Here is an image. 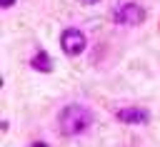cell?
I'll return each mask as SVG.
<instances>
[{
  "mask_svg": "<svg viewBox=\"0 0 160 147\" xmlns=\"http://www.w3.org/2000/svg\"><path fill=\"white\" fill-rule=\"evenodd\" d=\"M10 5H15V0H2V7H10Z\"/></svg>",
  "mask_w": 160,
  "mask_h": 147,
  "instance_id": "obj_6",
  "label": "cell"
},
{
  "mask_svg": "<svg viewBox=\"0 0 160 147\" xmlns=\"http://www.w3.org/2000/svg\"><path fill=\"white\" fill-rule=\"evenodd\" d=\"M32 67H35L38 72H50V70H52V60H50V55H48L45 50H38L35 57H32Z\"/></svg>",
  "mask_w": 160,
  "mask_h": 147,
  "instance_id": "obj_5",
  "label": "cell"
},
{
  "mask_svg": "<svg viewBox=\"0 0 160 147\" xmlns=\"http://www.w3.org/2000/svg\"><path fill=\"white\" fill-rule=\"evenodd\" d=\"M82 2H88V5H92V2H98V0H82Z\"/></svg>",
  "mask_w": 160,
  "mask_h": 147,
  "instance_id": "obj_7",
  "label": "cell"
},
{
  "mask_svg": "<svg viewBox=\"0 0 160 147\" xmlns=\"http://www.w3.org/2000/svg\"><path fill=\"white\" fill-rule=\"evenodd\" d=\"M60 45H62V50L68 55H80L85 50V35L80 30H75V27H68V30H62Z\"/></svg>",
  "mask_w": 160,
  "mask_h": 147,
  "instance_id": "obj_2",
  "label": "cell"
},
{
  "mask_svg": "<svg viewBox=\"0 0 160 147\" xmlns=\"http://www.w3.org/2000/svg\"><path fill=\"white\" fill-rule=\"evenodd\" d=\"M92 125V112L85 105H68L60 112V132L62 135H80Z\"/></svg>",
  "mask_w": 160,
  "mask_h": 147,
  "instance_id": "obj_1",
  "label": "cell"
},
{
  "mask_svg": "<svg viewBox=\"0 0 160 147\" xmlns=\"http://www.w3.org/2000/svg\"><path fill=\"white\" fill-rule=\"evenodd\" d=\"M118 120L128 122V125H145L150 120V115L142 107H125V110H118Z\"/></svg>",
  "mask_w": 160,
  "mask_h": 147,
  "instance_id": "obj_4",
  "label": "cell"
},
{
  "mask_svg": "<svg viewBox=\"0 0 160 147\" xmlns=\"http://www.w3.org/2000/svg\"><path fill=\"white\" fill-rule=\"evenodd\" d=\"M142 20H145V10L135 2H128L115 12V22H120V25H140Z\"/></svg>",
  "mask_w": 160,
  "mask_h": 147,
  "instance_id": "obj_3",
  "label": "cell"
}]
</instances>
